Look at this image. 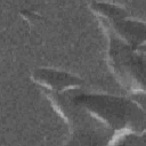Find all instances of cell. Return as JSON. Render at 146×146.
<instances>
[{"label": "cell", "mask_w": 146, "mask_h": 146, "mask_svg": "<svg viewBox=\"0 0 146 146\" xmlns=\"http://www.w3.org/2000/svg\"><path fill=\"white\" fill-rule=\"evenodd\" d=\"M89 114L97 116L113 131H139L146 128V114L132 100L97 94H80L71 98Z\"/></svg>", "instance_id": "6da1fadb"}, {"label": "cell", "mask_w": 146, "mask_h": 146, "mask_svg": "<svg viewBox=\"0 0 146 146\" xmlns=\"http://www.w3.org/2000/svg\"><path fill=\"white\" fill-rule=\"evenodd\" d=\"M92 8L95 11H97L100 16L106 17L110 22L122 19L127 17V13L123 8L113 5V3H105V2H92Z\"/></svg>", "instance_id": "8992f818"}, {"label": "cell", "mask_w": 146, "mask_h": 146, "mask_svg": "<svg viewBox=\"0 0 146 146\" xmlns=\"http://www.w3.org/2000/svg\"><path fill=\"white\" fill-rule=\"evenodd\" d=\"M59 111L72 124V136L65 146H106L114 131L106 129L81 106L65 96L54 97Z\"/></svg>", "instance_id": "7a4b0ae2"}, {"label": "cell", "mask_w": 146, "mask_h": 146, "mask_svg": "<svg viewBox=\"0 0 146 146\" xmlns=\"http://www.w3.org/2000/svg\"><path fill=\"white\" fill-rule=\"evenodd\" d=\"M110 24L116 34L125 41V44L132 49L146 43V23L122 18L111 21Z\"/></svg>", "instance_id": "5b68a950"}, {"label": "cell", "mask_w": 146, "mask_h": 146, "mask_svg": "<svg viewBox=\"0 0 146 146\" xmlns=\"http://www.w3.org/2000/svg\"><path fill=\"white\" fill-rule=\"evenodd\" d=\"M33 78L38 83L50 88L52 91H63L82 83V80L74 75L50 68H39L34 71Z\"/></svg>", "instance_id": "277c9868"}, {"label": "cell", "mask_w": 146, "mask_h": 146, "mask_svg": "<svg viewBox=\"0 0 146 146\" xmlns=\"http://www.w3.org/2000/svg\"><path fill=\"white\" fill-rule=\"evenodd\" d=\"M110 60L114 71L127 87L136 92L146 94V59L131 47L111 36Z\"/></svg>", "instance_id": "3957f363"}]
</instances>
